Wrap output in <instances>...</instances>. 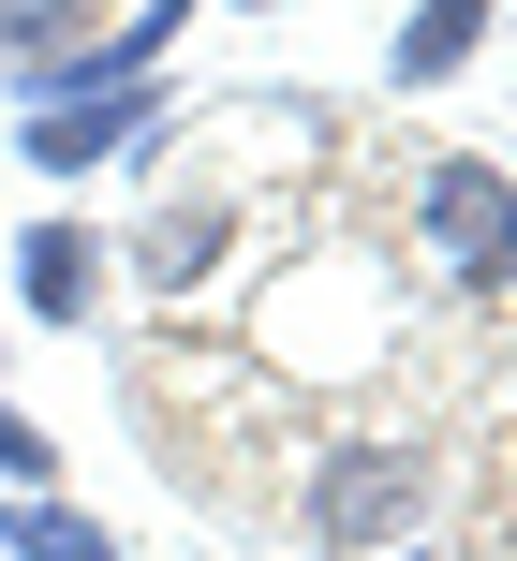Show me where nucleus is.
Wrapping results in <instances>:
<instances>
[{
    "instance_id": "nucleus-1",
    "label": "nucleus",
    "mask_w": 517,
    "mask_h": 561,
    "mask_svg": "<svg viewBox=\"0 0 517 561\" xmlns=\"http://www.w3.org/2000/svg\"><path fill=\"white\" fill-rule=\"evenodd\" d=\"M252 355H266V385H296V399L370 385V369L400 355V266H384L370 237H341V252L252 280Z\"/></svg>"
},
{
    "instance_id": "nucleus-2",
    "label": "nucleus",
    "mask_w": 517,
    "mask_h": 561,
    "mask_svg": "<svg viewBox=\"0 0 517 561\" xmlns=\"http://www.w3.org/2000/svg\"><path fill=\"white\" fill-rule=\"evenodd\" d=\"M429 503H444V458L414 444V428H325L311 458H296L282 517L311 561H384V547H429Z\"/></svg>"
},
{
    "instance_id": "nucleus-3",
    "label": "nucleus",
    "mask_w": 517,
    "mask_h": 561,
    "mask_svg": "<svg viewBox=\"0 0 517 561\" xmlns=\"http://www.w3.org/2000/svg\"><path fill=\"white\" fill-rule=\"evenodd\" d=\"M400 178H414V252L444 266V296L459 310H517V178L489 148H429Z\"/></svg>"
},
{
    "instance_id": "nucleus-4",
    "label": "nucleus",
    "mask_w": 517,
    "mask_h": 561,
    "mask_svg": "<svg viewBox=\"0 0 517 561\" xmlns=\"http://www.w3.org/2000/svg\"><path fill=\"white\" fill-rule=\"evenodd\" d=\"M252 222H266L252 193H207V178H193V193H163L134 237H118V280H134L148 310H207V280L252 252Z\"/></svg>"
},
{
    "instance_id": "nucleus-5",
    "label": "nucleus",
    "mask_w": 517,
    "mask_h": 561,
    "mask_svg": "<svg viewBox=\"0 0 517 561\" xmlns=\"http://www.w3.org/2000/svg\"><path fill=\"white\" fill-rule=\"evenodd\" d=\"M15 148H30V178H104V163H163L177 148V118L163 104H15Z\"/></svg>"
},
{
    "instance_id": "nucleus-6",
    "label": "nucleus",
    "mask_w": 517,
    "mask_h": 561,
    "mask_svg": "<svg viewBox=\"0 0 517 561\" xmlns=\"http://www.w3.org/2000/svg\"><path fill=\"white\" fill-rule=\"evenodd\" d=\"M104 296H118V237L104 222H30L15 237V310L30 325H89Z\"/></svg>"
},
{
    "instance_id": "nucleus-7",
    "label": "nucleus",
    "mask_w": 517,
    "mask_h": 561,
    "mask_svg": "<svg viewBox=\"0 0 517 561\" xmlns=\"http://www.w3.org/2000/svg\"><path fill=\"white\" fill-rule=\"evenodd\" d=\"M489 0H414L400 30H384V89H444V75H473V59H489Z\"/></svg>"
},
{
    "instance_id": "nucleus-8",
    "label": "nucleus",
    "mask_w": 517,
    "mask_h": 561,
    "mask_svg": "<svg viewBox=\"0 0 517 561\" xmlns=\"http://www.w3.org/2000/svg\"><path fill=\"white\" fill-rule=\"evenodd\" d=\"M0 561H134V547H118L89 503H59V488H45V503H0Z\"/></svg>"
},
{
    "instance_id": "nucleus-9",
    "label": "nucleus",
    "mask_w": 517,
    "mask_h": 561,
    "mask_svg": "<svg viewBox=\"0 0 517 561\" xmlns=\"http://www.w3.org/2000/svg\"><path fill=\"white\" fill-rule=\"evenodd\" d=\"M104 30V0H0V89H30L45 59H74Z\"/></svg>"
},
{
    "instance_id": "nucleus-10",
    "label": "nucleus",
    "mask_w": 517,
    "mask_h": 561,
    "mask_svg": "<svg viewBox=\"0 0 517 561\" xmlns=\"http://www.w3.org/2000/svg\"><path fill=\"white\" fill-rule=\"evenodd\" d=\"M45 488H59V428L0 399V503H45Z\"/></svg>"
},
{
    "instance_id": "nucleus-11",
    "label": "nucleus",
    "mask_w": 517,
    "mask_h": 561,
    "mask_svg": "<svg viewBox=\"0 0 517 561\" xmlns=\"http://www.w3.org/2000/svg\"><path fill=\"white\" fill-rule=\"evenodd\" d=\"M384 561H444V547H384Z\"/></svg>"
},
{
    "instance_id": "nucleus-12",
    "label": "nucleus",
    "mask_w": 517,
    "mask_h": 561,
    "mask_svg": "<svg viewBox=\"0 0 517 561\" xmlns=\"http://www.w3.org/2000/svg\"><path fill=\"white\" fill-rule=\"evenodd\" d=\"M252 15H266V0H252Z\"/></svg>"
}]
</instances>
